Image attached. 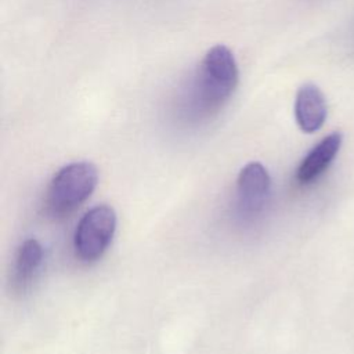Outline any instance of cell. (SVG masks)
<instances>
[{
	"label": "cell",
	"instance_id": "1",
	"mask_svg": "<svg viewBox=\"0 0 354 354\" xmlns=\"http://www.w3.org/2000/svg\"><path fill=\"white\" fill-rule=\"evenodd\" d=\"M239 69L232 51L224 44H216L206 51L192 82V104L196 111L210 113L217 111L235 91Z\"/></svg>",
	"mask_w": 354,
	"mask_h": 354
},
{
	"label": "cell",
	"instance_id": "2",
	"mask_svg": "<svg viewBox=\"0 0 354 354\" xmlns=\"http://www.w3.org/2000/svg\"><path fill=\"white\" fill-rule=\"evenodd\" d=\"M98 184V170L87 160L62 166L51 178L46 205L53 214H65L82 205Z\"/></svg>",
	"mask_w": 354,
	"mask_h": 354
},
{
	"label": "cell",
	"instance_id": "3",
	"mask_svg": "<svg viewBox=\"0 0 354 354\" xmlns=\"http://www.w3.org/2000/svg\"><path fill=\"white\" fill-rule=\"evenodd\" d=\"M116 231V213L109 205L88 209L79 220L73 236L75 252L83 261L100 259L108 249Z\"/></svg>",
	"mask_w": 354,
	"mask_h": 354
},
{
	"label": "cell",
	"instance_id": "4",
	"mask_svg": "<svg viewBox=\"0 0 354 354\" xmlns=\"http://www.w3.org/2000/svg\"><path fill=\"white\" fill-rule=\"evenodd\" d=\"M271 189V178L260 162L242 167L236 180V196L243 213H257L264 206Z\"/></svg>",
	"mask_w": 354,
	"mask_h": 354
},
{
	"label": "cell",
	"instance_id": "5",
	"mask_svg": "<svg viewBox=\"0 0 354 354\" xmlns=\"http://www.w3.org/2000/svg\"><path fill=\"white\" fill-rule=\"evenodd\" d=\"M326 113V100L319 87L313 83L303 84L297 90L295 101V118L300 130L304 133L319 130L325 123Z\"/></svg>",
	"mask_w": 354,
	"mask_h": 354
},
{
	"label": "cell",
	"instance_id": "6",
	"mask_svg": "<svg viewBox=\"0 0 354 354\" xmlns=\"http://www.w3.org/2000/svg\"><path fill=\"white\" fill-rule=\"evenodd\" d=\"M343 136L337 131L324 137L301 160L297 167L296 178L301 184H308L318 178L333 162L340 147Z\"/></svg>",
	"mask_w": 354,
	"mask_h": 354
},
{
	"label": "cell",
	"instance_id": "7",
	"mask_svg": "<svg viewBox=\"0 0 354 354\" xmlns=\"http://www.w3.org/2000/svg\"><path fill=\"white\" fill-rule=\"evenodd\" d=\"M43 264V248L35 238L25 239L15 254L12 267V282L18 290L28 289L36 279Z\"/></svg>",
	"mask_w": 354,
	"mask_h": 354
}]
</instances>
